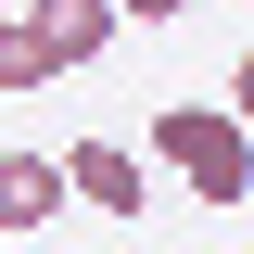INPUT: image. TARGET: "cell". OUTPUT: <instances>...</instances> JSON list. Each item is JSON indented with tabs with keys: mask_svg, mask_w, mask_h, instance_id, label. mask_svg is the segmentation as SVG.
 Instances as JSON below:
<instances>
[{
	"mask_svg": "<svg viewBox=\"0 0 254 254\" xmlns=\"http://www.w3.org/2000/svg\"><path fill=\"white\" fill-rule=\"evenodd\" d=\"M190 0H115V26H178Z\"/></svg>",
	"mask_w": 254,
	"mask_h": 254,
	"instance_id": "obj_6",
	"label": "cell"
},
{
	"mask_svg": "<svg viewBox=\"0 0 254 254\" xmlns=\"http://www.w3.org/2000/svg\"><path fill=\"white\" fill-rule=\"evenodd\" d=\"M64 64H51V38L26 26V13H13V0H0V89H51Z\"/></svg>",
	"mask_w": 254,
	"mask_h": 254,
	"instance_id": "obj_5",
	"label": "cell"
},
{
	"mask_svg": "<svg viewBox=\"0 0 254 254\" xmlns=\"http://www.w3.org/2000/svg\"><path fill=\"white\" fill-rule=\"evenodd\" d=\"M64 190H76V203H102V216H153V178H140V153H127V140H76V153H64Z\"/></svg>",
	"mask_w": 254,
	"mask_h": 254,
	"instance_id": "obj_2",
	"label": "cell"
},
{
	"mask_svg": "<svg viewBox=\"0 0 254 254\" xmlns=\"http://www.w3.org/2000/svg\"><path fill=\"white\" fill-rule=\"evenodd\" d=\"M229 115H242V140H254V51H242V76H229Z\"/></svg>",
	"mask_w": 254,
	"mask_h": 254,
	"instance_id": "obj_7",
	"label": "cell"
},
{
	"mask_svg": "<svg viewBox=\"0 0 254 254\" xmlns=\"http://www.w3.org/2000/svg\"><path fill=\"white\" fill-rule=\"evenodd\" d=\"M64 203H76V190H64V165H51V153H0V242H38Z\"/></svg>",
	"mask_w": 254,
	"mask_h": 254,
	"instance_id": "obj_3",
	"label": "cell"
},
{
	"mask_svg": "<svg viewBox=\"0 0 254 254\" xmlns=\"http://www.w3.org/2000/svg\"><path fill=\"white\" fill-rule=\"evenodd\" d=\"M153 153L190 178V203H254V140L229 102H178V115H153Z\"/></svg>",
	"mask_w": 254,
	"mask_h": 254,
	"instance_id": "obj_1",
	"label": "cell"
},
{
	"mask_svg": "<svg viewBox=\"0 0 254 254\" xmlns=\"http://www.w3.org/2000/svg\"><path fill=\"white\" fill-rule=\"evenodd\" d=\"M38 38H51V64L76 76V64H102V38H115V0H13Z\"/></svg>",
	"mask_w": 254,
	"mask_h": 254,
	"instance_id": "obj_4",
	"label": "cell"
}]
</instances>
